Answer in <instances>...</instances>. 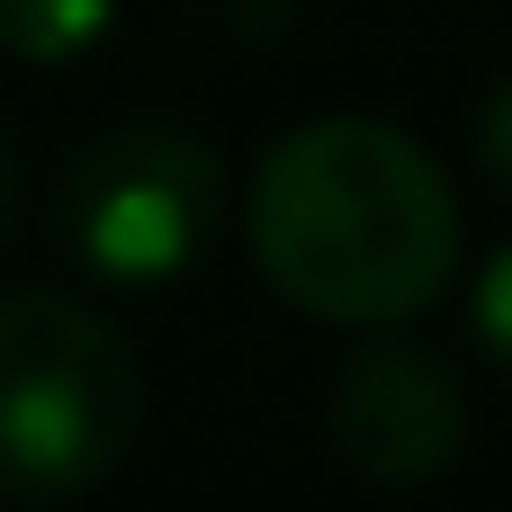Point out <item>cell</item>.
Instances as JSON below:
<instances>
[{"mask_svg":"<svg viewBox=\"0 0 512 512\" xmlns=\"http://www.w3.org/2000/svg\"><path fill=\"white\" fill-rule=\"evenodd\" d=\"M243 234L297 315L396 333L459 270V189L387 117H306L261 153Z\"/></svg>","mask_w":512,"mask_h":512,"instance_id":"obj_1","label":"cell"},{"mask_svg":"<svg viewBox=\"0 0 512 512\" xmlns=\"http://www.w3.org/2000/svg\"><path fill=\"white\" fill-rule=\"evenodd\" d=\"M144 441L135 342L54 288L0 297V504H72Z\"/></svg>","mask_w":512,"mask_h":512,"instance_id":"obj_2","label":"cell"},{"mask_svg":"<svg viewBox=\"0 0 512 512\" xmlns=\"http://www.w3.org/2000/svg\"><path fill=\"white\" fill-rule=\"evenodd\" d=\"M54 252L90 288H162L198 270V252L225 225V162L162 117L99 126L63 171H54Z\"/></svg>","mask_w":512,"mask_h":512,"instance_id":"obj_3","label":"cell"},{"mask_svg":"<svg viewBox=\"0 0 512 512\" xmlns=\"http://www.w3.org/2000/svg\"><path fill=\"white\" fill-rule=\"evenodd\" d=\"M324 432H333V459L360 486H396L405 495V486H432V477L459 468V450H468V387L423 342H369V351L342 360Z\"/></svg>","mask_w":512,"mask_h":512,"instance_id":"obj_4","label":"cell"},{"mask_svg":"<svg viewBox=\"0 0 512 512\" xmlns=\"http://www.w3.org/2000/svg\"><path fill=\"white\" fill-rule=\"evenodd\" d=\"M117 27V0H0V54L9 63H81Z\"/></svg>","mask_w":512,"mask_h":512,"instance_id":"obj_5","label":"cell"},{"mask_svg":"<svg viewBox=\"0 0 512 512\" xmlns=\"http://www.w3.org/2000/svg\"><path fill=\"white\" fill-rule=\"evenodd\" d=\"M468 324H477V351L512 378V243L477 270V297H468Z\"/></svg>","mask_w":512,"mask_h":512,"instance_id":"obj_6","label":"cell"},{"mask_svg":"<svg viewBox=\"0 0 512 512\" xmlns=\"http://www.w3.org/2000/svg\"><path fill=\"white\" fill-rule=\"evenodd\" d=\"M477 171H486V180L512 198V72L486 90V99H477Z\"/></svg>","mask_w":512,"mask_h":512,"instance_id":"obj_7","label":"cell"},{"mask_svg":"<svg viewBox=\"0 0 512 512\" xmlns=\"http://www.w3.org/2000/svg\"><path fill=\"white\" fill-rule=\"evenodd\" d=\"M18 225H27V171H18V144L0 126V252L18 243Z\"/></svg>","mask_w":512,"mask_h":512,"instance_id":"obj_8","label":"cell"}]
</instances>
